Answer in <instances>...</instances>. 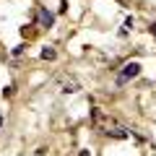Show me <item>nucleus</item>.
I'll list each match as a JSON object with an SVG mask.
<instances>
[{"mask_svg": "<svg viewBox=\"0 0 156 156\" xmlns=\"http://www.w3.org/2000/svg\"><path fill=\"white\" fill-rule=\"evenodd\" d=\"M21 34H23L26 39H34V37H37V29H31V26H23V29H21Z\"/></svg>", "mask_w": 156, "mask_h": 156, "instance_id": "423d86ee", "label": "nucleus"}, {"mask_svg": "<svg viewBox=\"0 0 156 156\" xmlns=\"http://www.w3.org/2000/svg\"><path fill=\"white\" fill-rule=\"evenodd\" d=\"M34 13H37V16H39V23H42V26H44V29H50L52 23H55V16H52L50 11H44V8H37V11H34Z\"/></svg>", "mask_w": 156, "mask_h": 156, "instance_id": "20e7f679", "label": "nucleus"}, {"mask_svg": "<svg viewBox=\"0 0 156 156\" xmlns=\"http://www.w3.org/2000/svg\"><path fill=\"white\" fill-rule=\"evenodd\" d=\"M3 96H13V86H5L3 89Z\"/></svg>", "mask_w": 156, "mask_h": 156, "instance_id": "0eeeda50", "label": "nucleus"}, {"mask_svg": "<svg viewBox=\"0 0 156 156\" xmlns=\"http://www.w3.org/2000/svg\"><path fill=\"white\" fill-rule=\"evenodd\" d=\"M0 128H3V115H0Z\"/></svg>", "mask_w": 156, "mask_h": 156, "instance_id": "9d476101", "label": "nucleus"}, {"mask_svg": "<svg viewBox=\"0 0 156 156\" xmlns=\"http://www.w3.org/2000/svg\"><path fill=\"white\" fill-rule=\"evenodd\" d=\"M78 156H91V154H89V151H81V154H78Z\"/></svg>", "mask_w": 156, "mask_h": 156, "instance_id": "1a4fd4ad", "label": "nucleus"}, {"mask_svg": "<svg viewBox=\"0 0 156 156\" xmlns=\"http://www.w3.org/2000/svg\"><path fill=\"white\" fill-rule=\"evenodd\" d=\"M148 31H151V34L156 37V23H151V26H148Z\"/></svg>", "mask_w": 156, "mask_h": 156, "instance_id": "6e6552de", "label": "nucleus"}, {"mask_svg": "<svg viewBox=\"0 0 156 156\" xmlns=\"http://www.w3.org/2000/svg\"><path fill=\"white\" fill-rule=\"evenodd\" d=\"M78 89H81V83H78V81H76L73 76H65V78H62V86H60V91H62V94H76Z\"/></svg>", "mask_w": 156, "mask_h": 156, "instance_id": "7ed1b4c3", "label": "nucleus"}, {"mask_svg": "<svg viewBox=\"0 0 156 156\" xmlns=\"http://www.w3.org/2000/svg\"><path fill=\"white\" fill-rule=\"evenodd\" d=\"M140 73V62H128V65L122 68V76H120V83H125L128 78H135Z\"/></svg>", "mask_w": 156, "mask_h": 156, "instance_id": "f03ea898", "label": "nucleus"}, {"mask_svg": "<svg viewBox=\"0 0 156 156\" xmlns=\"http://www.w3.org/2000/svg\"><path fill=\"white\" fill-rule=\"evenodd\" d=\"M57 57V52L52 50V47H44V50H42V60H55Z\"/></svg>", "mask_w": 156, "mask_h": 156, "instance_id": "39448f33", "label": "nucleus"}, {"mask_svg": "<svg viewBox=\"0 0 156 156\" xmlns=\"http://www.w3.org/2000/svg\"><path fill=\"white\" fill-rule=\"evenodd\" d=\"M91 120H94V125L101 130V133L112 135V138H117V140L128 138V130H125V128H120V125H117V122L112 120L109 115H107L104 109H99V107H94V109H91Z\"/></svg>", "mask_w": 156, "mask_h": 156, "instance_id": "f257e3e1", "label": "nucleus"}]
</instances>
